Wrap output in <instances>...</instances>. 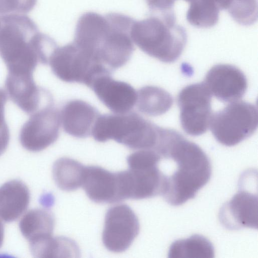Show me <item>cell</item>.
Listing matches in <instances>:
<instances>
[{"instance_id":"20","label":"cell","mask_w":258,"mask_h":258,"mask_svg":"<svg viewBox=\"0 0 258 258\" xmlns=\"http://www.w3.org/2000/svg\"><path fill=\"white\" fill-rule=\"evenodd\" d=\"M54 227V219L52 214L41 209L29 211L19 223L21 232L29 243L52 236Z\"/></svg>"},{"instance_id":"15","label":"cell","mask_w":258,"mask_h":258,"mask_svg":"<svg viewBox=\"0 0 258 258\" xmlns=\"http://www.w3.org/2000/svg\"><path fill=\"white\" fill-rule=\"evenodd\" d=\"M82 186L92 201L98 203L121 201L117 174L101 167H85Z\"/></svg>"},{"instance_id":"10","label":"cell","mask_w":258,"mask_h":258,"mask_svg":"<svg viewBox=\"0 0 258 258\" xmlns=\"http://www.w3.org/2000/svg\"><path fill=\"white\" fill-rule=\"evenodd\" d=\"M139 231V220L133 210L126 205H117L106 214L102 241L109 251L122 252L131 246Z\"/></svg>"},{"instance_id":"28","label":"cell","mask_w":258,"mask_h":258,"mask_svg":"<svg viewBox=\"0 0 258 258\" xmlns=\"http://www.w3.org/2000/svg\"><path fill=\"white\" fill-rule=\"evenodd\" d=\"M176 0H146L149 7L156 12L171 11Z\"/></svg>"},{"instance_id":"7","label":"cell","mask_w":258,"mask_h":258,"mask_svg":"<svg viewBox=\"0 0 258 258\" xmlns=\"http://www.w3.org/2000/svg\"><path fill=\"white\" fill-rule=\"evenodd\" d=\"M149 121L136 112L99 115L92 129L96 141L113 140L134 149L145 136Z\"/></svg>"},{"instance_id":"11","label":"cell","mask_w":258,"mask_h":258,"mask_svg":"<svg viewBox=\"0 0 258 258\" xmlns=\"http://www.w3.org/2000/svg\"><path fill=\"white\" fill-rule=\"evenodd\" d=\"M157 153L140 155L129 164L130 199H143L161 195L163 176Z\"/></svg>"},{"instance_id":"26","label":"cell","mask_w":258,"mask_h":258,"mask_svg":"<svg viewBox=\"0 0 258 258\" xmlns=\"http://www.w3.org/2000/svg\"><path fill=\"white\" fill-rule=\"evenodd\" d=\"M227 10L232 18L240 25H251L257 19L256 0H231Z\"/></svg>"},{"instance_id":"13","label":"cell","mask_w":258,"mask_h":258,"mask_svg":"<svg viewBox=\"0 0 258 258\" xmlns=\"http://www.w3.org/2000/svg\"><path fill=\"white\" fill-rule=\"evenodd\" d=\"M204 84L211 94L224 102L239 100L247 88V80L242 72L228 64L213 67L207 73Z\"/></svg>"},{"instance_id":"16","label":"cell","mask_w":258,"mask_h":258,"mask_svg":"<svg viewBox=\"0 0 258 258\" xmlns=\"http://www.w3.org/2000/svg\"><path fill=\"white\" fill-rule=\"evenodd\" d=\"M99 115L96 108L79 99L68 101L60 112L64 132L78 138H85L91 134L93 126Z\"/></svg>"},{"instance_id":"5","label":"cell","mask_w":258,"mask_h":258,"mask_svg":"<svg viewBox=\"0 0 258 258\" xmlns=\"http://www.w3.org/2000/svg\"><path fill=\"white\" fill-rule=\"evenodd\" d=\"M257 123L256 107L245 101H235L212 115L210 126L218 142L233 146L252 135Z\"/></svg>"},{"instance_id":"17","label":"cell","mask_w":258,"mask_h":258,"mask_svg":"<svg viewBox=\"0 0 258 258\" xmlns=\"http://www.w3.org/2000/svg\"><path fill=\"white\" fill-rule=\"evenodd\" d=\"M5 86L9 98L23 111L32 113L39 109L45 91L37 86L33 74L8 73Z\"/></svg>"},{"instance_id":"25","label":"cell","mask_w":258,"mask_h":258,"mask_svg":"<svg viewBox=\"0 0 258 258\" xmlns=\"http://www.w3.org/2000/svg\"><path fill=\"white\" fill-rule=\"evenodd\" d=\"M30 245L32 254L37 257H68L67 254H78V248L71 240L52 236Z\"/></svg>"},{"instance_id":"32","label":"cell","mask_w":258,"mask_h":258,"mask_svg":"<svg viewBox=\"0 0 258 258\" xmlns=\"http://www.w3.org/2000/svg\"><path fill=\"white\" fill-rule=\"evenodd\" d=\"M1 19H0V27H1Z\"/></svg>"},{"instance_id":"19","label":"cell","mask_w":258,"mask_h":258,"mask_svg":"<svg viewBox=\"0 0 258 258\" xmlns=\"http://www.w3.org/2000/svg\"><path fill=\"white\" fill-rule=\"evenodd\" d=\"M107 26L106 16L93 12L85 13L77 22L73 42L94 55L95 49Z\"/></svg>"},{"instance_id":"30","label":"cell","mask_w":258,"mask_h":258,"mask_svg":"<svg viewBox=\"0 0 258 258\" xmlns=\"http://www.w3.org/2000/svg\"><path fill=\"white\" fill-rule=\"evenodd\" d=\"M7 100V93L0 88V128L7 125L5 119V106Z\"/></svg>"},{"instance_id":"3","label":"cell","mask_w":258,"mask_h":258,"mask_svg":"<svg viewBox=\"0 0 258 258\" xmlns=\"http://www.w3.org/2000/svg\"><path fill=\"white\" fill-rule=\"evenodd\" d=\"M135 21L131 36L143 52L164 62H172L182 54L187 42L185 30L176 23L171 11Z\"/></svg>"},{"instance_id":"1","label":"cell","mask_w":258,"mask_h":258,"mask_svg":"<svg viewBox=\"0 0 258 258\" xmlns=\"http://www.w3.org/2000/svg\"><path fill=\"white\" fill-rule=\"evenodd\" d=\"M160 156L163 169L161 196L172 206L182 205L193 199L207 183L212 174L210 159L196 144L178 132L160 128L154 149Z\"/></svg>"},{"instance_id":"18","label":"cell","mask_w":258,"mask_h":258,"mask_svg":"<svg viewBox=\"0 0 258 258\" xmlns=\"http://www.w3.org/2000/svg\"><path fill=\"white\" fill-rule=\"evenodd\" d=\"M27 185L19 180H12L0 187V218L6 222L17 219L27 209L30 202Z\"/></svg>"},{"instance_id":"8","label":"cell","mask_w":258,"mask_h":258,"mask_svg":"<svg viewBox=\"0 0 258 258\" xmlns=\"http://www.w3.org/2000/svg\"><path fill=\"white\" fill-rule=\"evenodd\" d=\"M212 94L204 84H194L183 88L178 96L181 126L187 134L197 136L208 129L212 112Z\"/></svg>"},{"instance_id":"23","label":"cell","mask_w":258,"mask_h":258,"mask_svg":"<svg viewBox=\"0 0 258 258\" xmlns=\"http://www.w3.org/2000/svg\"><path fill=\"white\" fill-rule=\"evenodd\" d=\"M85 169V166L74 159L60 158L53 165L54 180L63 190H75L82 185Z\"/></svg>"},{"instance_id":"21","label":"cell","mask_w":258,"mask_h":258,"mask_svg":"<svg viewBox=\"0 0 258 258\" xmlns=\"http://www.w3.org/2000/svg\"><path fill=\"white\" fill-rule=\"evenodd\" d=\"M189 6L186 19L191 25L209 28L218 21L220 11L227 10L231 0H184Z\"/></svg>"},{"instance_id":"29","label":"cell","mask_w":258,"mask_h":258,"mask_svg":"<svg viewBox=\"0 0 258 258\" xmlns=\"http://www.w3.org/2000/svg\"><path fill=\"white\" fill-rule=\"evenodd\" d=\"M10 140V132L8 125L0 128V156L7 149Z\"/></svg>"},{"instance_id":"4","label":"cell","mask_w":258,"mask_h":258,"mask_svg":"<svg viewBox=\"0 0 258 258\" xmlns=\"http://www.w3.org/2000/svg\"><path fill=\"white\" fill-rule=\"evenodd\" d=\"M48 64L54 75L60 80L82 83L88 87L96 76L112 73L92 53L74 42L57 46L51 54Z\"/></svg>"},{"instance_id":"22","label":"cell","mask_w":258,"mask_h":258,"mask_svg":"<svg viewBox=\"0 0 258 258\" xmlns=\"http://www.w3.org/2000/svg\"><path fill=\"white\" fill-rule=\"evenodd\" d=\"M136 103L140 112L147 115L156 116L170 109L173 99L171 95L162 88L146 86L137 92Z\"/></svg>"},{"instance_id":"12","label":"cell","mask_w":258,"mask_h":258,"mask_svg":"<svg viewBox=\"0 0 258 258\" xmlns=\"http://www.w3.org/2000/svg\"><path fill=\"white\" fill-rule=\"evenodd\" d=\"M89 87L106 107L116 114L129 112L136 104V90L126 82L113 79L110 73L97 76Z\"/></svg>"},{"instance_id":"9","label":"cell","mask_w":258,"mask_h":258,"mask_svg":"<svg viewBox=\"0 0 258 258\" xmlns=\"http://www.w3.org/2000/svg\"><path fill=\"white\" fill-rule=\"evenodd\" d=\"M31 115L22 126L19 140L28 151L39 152L58 139L61 123L60 112L51 101Z\"/></svg>"},{"instance_id":"14","label":"cell","mask_w":258,"mask_h":258,"mask_svg":"<svg viewBox=\"0 0 258 258\" xmlns=\"http://www.w3.org/2000/svg\"><path fill=\"white\" fill-rule=\"evenodd\" d=\"M220 222L227 229L257 227V198L253 194L242 189L238 191L221 208Z\"/></svg>"},{"instance_id":"24","label":"cell","mask_w":258,"mask_h":258,"mask_svg":"<svg viewBox=\"0 0 258 258\" xmlns=\"http://www.w3.org/2000/svg\"><path fill=\"white\" fill-rule=\"evenodd\" d=\"M214 248L211 242L205 237L194 235L173 242L169 257H213Z\"/></svg>"},{"instance_id":"2","label":"cell","mask_w":258,"mask_h":258,"mask_svg":"<svg viewBox=\"0 0 258 258\" xmlns=\"http://www.w3.org/2000/svg\"><path fill=\"white\" fill-rule=\"evenodd\" d=\"M0 19V56L8 73L33 74L39 63L48 64L57 46L53 39L40 32L27 15L12 14Z\"/></svg>"},{"instance_id":"6","label":"cell","mask_w":258,"mask_h":258,"mask_svg":"<svg viewBox=\"0 0 258 258\" xmlns=\"http://www.w3.org/2000/svg\"><path fill=\"white\" fill-rule=\"evenodd\" d=\"M107 28L98 43L94 54L111 72L125 65L135 50L131 32L135 20L124 14H106Z\"/></svg>"},{"instance_id":"31","label":"cell","mask_w":258,"mask_h":258,"mask_svg":"<svg viewBox=\"0 0 258 258\" xmlns=\"http://www.w3.org/2000/svg\"><path fill=\"white\" fill-rule=\"evenodd\" d=\"M4 238V227L3 223L0 220V248L2 247Z\"/></svg>"},{"instance_id":"27","label":"cell","mask_w":258,"mask_h":258,"mask_svg":"<svg viewBox=\"0 0 258 258\" xmlns=\"http://www.w3.org/2000/svg\"><path fill=\"white\" fill-rule=\"evenodd\" d=\"M37 0H0V15L23 14L30 12Z\"/></svg>"}]
</instances>
